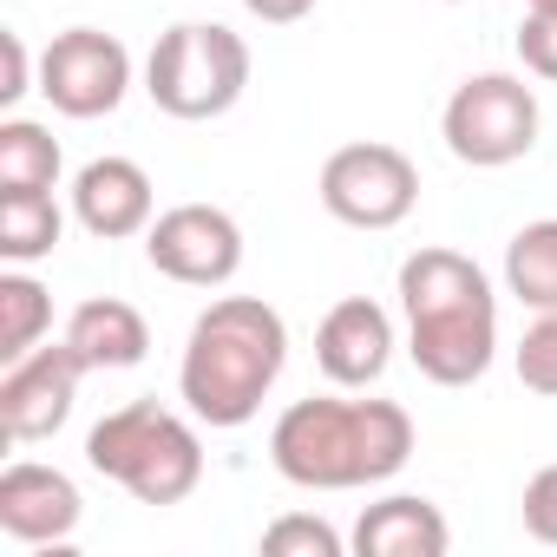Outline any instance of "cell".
I'll list each match as a JSON object with an SVG mask.
<instances>
[{"label":"cell","mask_w":557,"mask_h":557,"mask_svg":"<svg viewBox=\"0 0 557 557\" xmlns=\"http://www.w3.org/2000/svg\"><path fill=\"white\" fill-rule=\"evenodd\" d=\"M262 550L269 557H342V531L309 518V511H289V518H275L262 531Z\"/></svg>","instance_id":"ffe728a7"},{"label":"cell","mask_w":557,"mask_h":557,"mask_svg":"<svg viewBox=\"0 0 557 557\" xmlns=\"http://www.w3.org/2000/svg\"><path fill=\"white\" fill-rule=\"evenodd\" d=\"M518 518H524V531H531L537 544H557V466L531 472V485H524V498H518Z\"/></svg>","instance_id":"603a6c76"},{"label":"cell","mask_w":557,"mask_h":557,"mask_svg":"<svg viewBox=\"0 0 557 557\" xmlns=\"http://www.w3.org/2000/svg\"><path fill=\"white\" fill-rule=\"evenodd\" d=\"M47 329H53V296L34 283L27 269H8L0 275V361L34 355Z\"/></svg>","instance_id":"d6986e66"},{"label":"cell","mask_w":557,"mask_h":557,"mask_svg":"<svg viewBox=\"0 0 557 557\" xmlns=\"http://www.w3.org/2000/svg\"><path fill=\"white\" fill-rule=\"evenodd\" d=\"M40 92L60 119H106L132 92V53L125 40L99 27H66L40 53Z\"/></svg>","instance_id":"ba28073f"},{"label":"cell","mask_w":557,"mask_h":557,"mask_svg":"<svg viewBox=\"0 0 557 557\" xmlns=\"http://www.w3.org/2000/svg\"><path fill=\"white\" fill-rule=\"evenodd\" d=\"M243 8L262 21V27H296V21H309L322 0H243Z\"/></svg>","instance_id":"d4e9b609"},{"label":"cell","mask_w":557,"mask_h":557,"mask_svg":"<svg viewBox=\"0 0 557 557\" xmlns=\"http://www.w3.org/2000/svg\"><path fill=\"white\" fill-rule=\"evenodd\" d=\"M60 184V138L34 119L0 125V190H53Z\"/></svg>","instance_id":"ac0fdd59"},{"label":"cell","mask_w":557,"mask_h":557,"mask_svg":"<svg viewBox=\"0 0 557 557\" xmlns=\"http://www.w3.org/2000/svg\"><path fill=\"white\" fill-rule=\"evenodd\" d=\"M86 374L92 368L79 361L73 342H40L34 355L8 361V374H0V426H8V440H21V446L53 440L73 420V400H79Z\"/></svg>","instance_id":"30bf717a"},{"label":"cell","mask_w":557,"mask_h":557,"mask_svg":"<svg viewBox=\"0 0 557 557\" xmlns=\"http://www.w3.org/2000/svg\"><path fill=\"white\" fill-rule=\"evenodd\" d=\"M66 342L79 348V361H86L92 374H106V368H138V361L151 355V329H145V315H138L132 302H119V296H92V302H79L73 322H66Z\"/></svg>","instance_id":"9a60e30c"},{"label":"cell","mask_w":557,"mask_h":557,"mask_svg":"<svg viewBox=\"0 0 557 557\" xmlns=\"http://www.w3.org/2000/svg\"><path fill=\"white\" fill-rule=\"evenodd\" d=\"M518 60H524L531 79L557 86V14H524L518 21Z\"/></svg>","instance_id":"7402d4cb"},{"label":"cell","mask_w":557,"mask_h":557,"mask_svg":"<svg viewBox=\"0 0 557 557\" xmlns=\"http://www.w3.org/2000/svg\"><path fill=\"white\" fill-rule=\"evenodd\" d=\"M145 256H151L158 275H171L184 289H223L243 269V230L216 203H177V210L151 216Z\"/></svg>","instance_id":"9c48e42d"},{"label":"cell","mask_w":557,"mask_h":557,"mask_svg":"<svg viewBox=\"0 0 557 557\" xmlns=\"http://www.w3.org/2000/svg\"><path fill=\"white\" fill-rule=\"evenodd\" d=\"M79 511H86V498L60 466L21 459L0 472V531L14 544H66L79 531Z\"/></svg>","instance_id":"8fae6325"},{"label":"cell","mask_w":557,"mask_h":557,"mask_svg":"<svg viewBox=\"0 0 557 557\" xmlns=\"http://www.w3.org/2000/svg\"><path fill=\"white\" fill-rule=\"evenodd\" d=\"M518 381L531 387V394H544V400H557V309L550 315H537L531 329H524V342H518Z\"/></svg>","instance_id":"44dd1931"},{"label":"cell","mask_w":557,"mask_h":557,"mask_svg":"<svg viewBox=\"0 0 557 557\" xmlns=\"http://www.w3.org/2000/svg\"><path fill=\"white\" fill-rule=\"evenodd\" d=\"M394 361V322L368 296H342L315 329V368L335 387H374Z\"/></svg>","instance_id":"7c38bea8"},{"label":"cell","mask_w":557,"mask_h":557,"mask_svg":"<svg viewBox=\"0 0 557 557\" xmlns=\"http://www.w3.org/2000/svg\"><path fill=\"white\" fill-rule=\"evenodd\" d=\"M249 86V47L243 34L216 27V21H177L158 34L151 60H145V92L158 112L184 119V125H203V119H223Z\"/></svg>","instance_id":"5b68a950"},{"label":"cell","mask_w":557,"mask_h":557,"mask_svg":"<svg viewBox=\"0 0 557 557\" xmlns=\"http://www.w3.org/2000/svg\"><path fill=\"white\" fill-rule=\"evenodd\" d=\"M283 368H289V322L262 296H216L190 322V342L177 361V394H184L190 420L236 433L262 413Z\"/></svg>","instance_id":"6da1fadb"},{"label":"cell","mask_w":557,"mask_h":557,"mask_svg":"<svg viewBox=\"0 0 557 557\" xmlns=\"http://www.w3.org/2000/svg\"><path fill=\"white\" fill-rule=\"evenodd\" d=\"M66 236V216L53 203V190H0V256L14 269L53 256Z\"/></svg>","instance_id":"e0dca14e"},{"label":"cell","mask_w":557,"mask_h":557,"mask_svg":"<svg viewBox=\"0 0 557 557\" xmlns=\"http://www.w3.org/2000/svg\"><path fill=\"white\" fill-rule=\"evenodd\" d=\"M0 60H8V73H0V106H21L27 92H40L34 86V60H27V40L8 27V34H0Z\"/></svg>","instance_id":"cb8c5ba5"},{"label":"cell","mask_w":557,"mask_h":557,"mask_svg":"<svg viewBox=\"0 0 557 557\" xmlns=\"http://www.w3.org/2000/svg\"><path fill=\"white\" fill-rule=\"evenodd\" d=\"M420 203V171L400 145L361 138L322 164V210L348 230H394Z\"/></svg>","instance_id":"52a82bcc"},{"label":"cell","mask_w":557,"mask_h":557,"mask_svg":"<svg viewBox=\"0 0 557 557\" xmlns=\"http://www.w3.org/2000/svg\"><path fill=\"white\" fill-rule=\"evenodd\" d=\"M355 550L361 557H446L453 550V524L433 498L394 492L381 505H361L355 518Z\"/></svg>","instance_id":"5bb4252c"},{"label":"cell","mask_w":557,"mask_h":557,"mask_svg":"<svg viewBox=\"0 0 557 557\" xmlns=\"http://www.w3.org/2000/svg\"><path fill=\"white\" fill-rule=\"evenodd\" d=\"M86 466L125 485L138 505H184L203 485V440L158 400H125L86 433Z\"/></svg>","instance_id":"277c9868"},{"label":"cell","mask_w":557,"mask_h":557,"mask_svg":"<svg viewBox=\"0 0 557 557\" xmlns=\"http://www.w3.org/2000/svg\"><path fill=\"white\" fill-rule=\"evenodd\" d=\"M524 14H557V0H524Z\"/></svg>","instance_id":"484cf974"},{"label":"cell","mask_w":557,"mask_h":557,"mask_svg":"<svg viewBox=\"0 0 557 557\" xmlns=\"http://www.w3.org/2000/svg\"><path fill=\"white\" fill-rule=\"evenodd\" d=\"M73 216H79V230L99 236V243L145 236L151 216H158V197H151L145 164H132V158H92V164L73 177Z\"/></svg>","instance_id":"4fadbf2b"},{"label":"cell","mask_w":557,"mask_h":557,"mask_svg":"<svg viewBox=\"0 0 557 557\" xmlns=\"http://www.w3.org/2000/svg\"><path fill=\"white\" fill-rule=\"evenodd\" d=\"M446 151L472 171H498L518 164L537 145V92L511 73H472L453 99H446Z\"/></svg>","instance_id":"8992f818"},{"label":"cell","mask_w":557,"mask_h":557,"mask_svg":"<svg viewBox=\"0 0 557 557\" xmlns=\"http://www.w3.org/2000/svg\"><path fill=\"white\" fill-rule=\"evenodd\" d=\"M505 296L531 315L557 309V216H537L505 243Z\"/></svg>","instance_id":"2e32d148"},{"label":"cell","mask_w":557,"mask_h":557,"mask_svg":"<svg viewBox=\"0 0 557 557\" xmlns=\"http://www.w3.org/2000/svg\"><path fill=\"white\" fill-rule=\"evenodd\" d=\"M269 459L302 492H361L387 485L413 459V420L394 400H335L309 394L269 433Z\"/></svg>","instance_id":"7a4b0ae2"},{"label":"cell","mask_w":557,"mask_h":557,"mask_svg":"<svg viewBox=\"0 0 557 557\" xmlns=\"http://www.w3.org/2000/svg\"><path fill=\"white\" fill-rule=\"evenodd\" d=\"M407 355L433 387H472L498 355V296L459 249H413L400 262Z\"/></svg>","instance_id":"3957f363"}]
</instances>
